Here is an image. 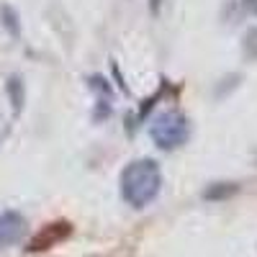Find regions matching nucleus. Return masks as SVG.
I'll list each match as a JSON object with an SVG mask.
<instances>
[{
  "label": "nucleus",
  "mask_w": 257,
  "mask_h": 257,
  "mask_svg": "<svg viewBox=\"0 0 257 257\" xmlns=\"http://www.w3.org/2000/svg\"><path fill=\"white\" fill-rule=\"evenodd\" d=\"M162 190V170L155 160L142 157L121 170V198L132 208H147Z\"/></svg>",
  "instance_id": "1"
},
{
  "label": "nucleus",
  "mask_w": 257,
  "mask_h": 257,
  "mask_svg": "<svg viewBox=\"0 0 257 257\" xmlns=\"http://www.w3.org/2000/svg\"><path fill=\"white\" fill-rule=\"evenodd\" d=\"M149 137H152V142L160 149H165V152L178 149L190 137V121L180 111H162L152 118V123H149Z\"/></svg>",
  "instance_id": "2"
},
{
  "label": "nucleus",
  "mask_w": 257,
  "mask_h": 257,
  "mask_svg": "<svg viewBox=\"0 0 257 257\" xmlns=\"http://www.w3.org/2000/svg\"><path fill=\"white\" fill-rule=\"evenodd\" d=\"M70 231H72V224H70V221H54V224H47V226L31 239L29 249H31V252L52 249V247L59 244L62 239H67V237H70Z\"/></svg>",
  "instance_id": "3"
},
{
  "label": "nucleus",
  "mask_w": 257,
  "mask_h": 257,
  "mask_svg": "<svg viewBox=\"0 0 257 257\" xmlns=\"http://www.w3.org/2000/svg\"><path fill=\"white\" fill-rule=\"evenodd\" d=\"M26 231V219L18 211H3L0 213V247L16 244Z\"/></svg>",
  "instance_id": "4"
},
{
  "label": "nucleus",
  "mask_w": 257,
  "mask_h": 257,
  "mask_svg": "<svg viewBox=\"0 0 257 257\" xmlns=\"http://www.w3.org/2000/svg\"><path fill=\"white\" fill-rule=\"evenodd\" d=\"M8 95H11V100H13V111L18 113L21 105H24V85H21L18 77H11V82H8Z\"/></svg>",
  "instance_id": "5"
},
{
  "label": "nucleus",
  "mask_w": 257,
  "mask_h": 257,
  "mask_svg": "<svg viewBox=\"0 0 257 257\" xmlns=\"http://www.w3.org/2000/svg\"><path fill=\"white\" fill-rule=\"evenodd\" d=\"M3 18H6L3 24H6V26L11 29V34L16 36V34H18V24H16V13H13L11 8H3Z\"/></svg>",
  "instance_id": "6"
}]
</instances>
